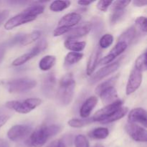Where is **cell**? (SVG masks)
<instances>
[{
    "label": "cell",
    "mask_w": 147,
    "mask_h": 147,
    "mask_svg": "<svg viewBox=\"0 0 147 147\" xmlns=\"http://www.w3.org/2000/svg\"><path fill=\"white\" fill-rule=\"evenodd\" d=\"M76 89V80L72 73L65 75L60 81L57 98L62 106H67L71 103Z\"/></svg>",
    "instance_id": "obj_1"
},
{
    "label": "cell",
    "mask_w": 147,
    "mask_h": 147,
    "mask_svg": "<svg viewBox=\"0 0 147 147\" xmlns=\"http://www.w3.org/2000/svg\"><path fill=\"white\" fill-rule=\"evenodd\" d=\"M61 127L58 125L41 126L35 129L30 137V143L34 147H42L47 142L49 138L53 137L60 132Z\"/></svg>",
    "instance_id": "obj_2"
},
{
    "label": "cell",
    "mask_w": 147,
    "mask_h": 147,
    "mask_svg": "<svg viewBox=\"0 0 147 147\" xmlns=\"http://www.w3.org/2000/svg\"><path fill=\"white\" fill-rule=\"evenodd\" d=\"M42 100L40 98H30L23 100H10L6 103L5 106L7 109L14 111L17 113L26 114L40 106Z\"/></svg>",
    "instance_id": "obj_3"
},
{
    "label": "cell",
    "mask_w": 147,
    "mask_h": 147,
    "mask_svg": "<svg viewBox=\"0 0 147 147\" xmlns=\"http://www.w3.org/2000/svg\"><path fill=\"white\" fill-rule=\"evenodd\" d=\"M37 86L36 80L29 78H22L7 82L6 84L7 90L11 93H25L32 90Z\"/></svg>",
    "instance_id": "obj_4"
},
{
    "label": "cell",
    "mask_w": 147,
    "mask_h": 147,
    "mask_svg": "<svg viewBox=\"0 0 147 147\" xmlns=\"http://www.w3.org/2000/svg\"><path fill=\"white\" fill-rule=\"evenodd\" d=\"M47 41H46V40L42 39V40H40V41L35 45V46H34L30 51H29L28 53H25V54L22 55V56H20V57L15 59V60L13 61L12 65L14 66H20L24 64V63H26L27 62H28L29 60L32 59L33 57H34L35 56L40 54L42 52H43L46 48H47Z\"/></svg>",
    "instance_id": "obj_5"
},
{
    "label": "cell",
    "mask_w": 147,
    "mask_h": 147,
    "mask_svg": "<svg viewBox=\"0 0 147 147\" xmlns=\"http://www.w3.org/2000/svg\"><path fill=\"white\" fill-rule=\"evenodd\" d=\"M122 105H123V102L119 99L114 103L107 105L95 113L94 116L92 117L93 121H98L100 123L103 121L106 120V119L110 117L113 113H114L118 109L122 107Z\"/></svg>",
    "instance_id": "obj_6"
},
{
    "label": "cell",
    "mask_w": 147,
    "mask_h": 147,
    "mask_svg": "<svg viewBox=\"0 0 147 147\" xmlns=\"http://www.w3.org/2000/svg\"><path fill=\"white\" fill-rule=\"evenodd\" d=\"M32 132V127L28 125H15L7 132V137L12 142H19L25 139Z\"/></svg>",
    "instance_id": "obj_7"
},
{
    "label": "cell",
    "mask_w": 147,
    "mask_h": 147,
    "mask_svg": "<svg viewBox=\"0 0 147 147\" xmlns=\"http://www.w3.org/2000/svg\"><path fill=\"white\" fill-rule=\"evenodd\" d=\"M142 73H143V72L141 71L140 70L136 69V67H134V69L131 72L127 82V85H126V95H130L134 93L140 87L142 82V78H143Z\"/></svg>",
    "instance_id": "obj_8"
},
{
    "label": "cell",
    "mask_w": 147,
    "mask_h": 147,
    "mask_svg": "<svg viewBox=\"0 0 147 147\" xmlns=\"http://www.w3.org/2000/svg\"><path fill=\"white\" fill-rule=\"evenodd\" d=\"M126 131L134 141L139 142H146L147 134L144 128L136 123H128L125 126Z\"/></svg>",
    "instance_id": "obj_9"
},
{
    "label": "cell",
    "mask_w": 147,
    "mask_h": 147,
    "mask_svg": "<svg viewBox=\"0 0 147 147\" xmlns=\"http://www.w3.org/2000/svg\"><path fill=\"white\" fill-rule=\"evenodd\" d=\"M36 17H32V16L30 15L29 14L23 11V12L21 14H17V15L9 19L4 24V28L7 30H12L15 27H19V26L34 21Z\"/></svg>",
    "instance_id": "obj_10"
},
{
    "label": "cell",
    "mask_w": 147,
    "mask_h": 147,
    "mask_svg": "<svg viewBox=\"0 0 147 147\" xmlns=\"http://www.w3.org/2000/svg\"><path fill=\"white\" fill-rule=\"evenodd\" d=\"M119 63L116 62V63H111V64L107 65L105 67H102L99 70H98L91 78H90L89 83L90 84H94V83H97V82L100 81V80H103L106 77H107L109 75L112 74L114 72L119 69Z\"/></svg>",
    "instance_id": "obj_11"
},
{
    "label": "cell",
    "mask_w": 147,
    "mask_h": 147,
    "mask_svg": "<svg viewBox=\"0 0 147 147\" xmlns=\"http://www.w3.org/2000/svg\"><path fill=\"white\" fill-rule=\"evenodd\" d=\"M129 45L126 43L125 42L121 41V40H118L117 43L116 45L114 46L113 49L111 50L110 53L103 57L101 60L100 61V63L101 65H109V63H111L114 59H116L118 56L120 55L121 54L123 53L125 50L127 49Z\"/></svg>",
    "instance_id": "obj_12"
},
{
    "label": "cell",
    "mask_w": 147,
    "mask_h": 147,
    "mask_svg": "<svg viewBox=\"0 0 147 147\" xmlns=\"http://www.w3.org/2000/svg\"><path fill=\"white\" fill-rule=\"evenodd\" d=\"M91 29V23H86L83 25L79 26L76 28H72L67 34H65V40H76V39L80 38L88 34Z\"/></svg>",
    "instance_id": "obj_13"
},
{
    "label": "cell",
    "mask_w": 147,
    "mask_h": 147,
    "mask_svg": "<svg viewBox=\"0 0 147 147\" xmlns=\"http://www.w3.org/2000/svg\"><path fill=\"white\" fill-rule=\"evenodd\" d=\"M128 119H129V123H138L142 124L145 128L146 127V112L142 108H136V109H134L133 110L131 111Z\"/></svg>",
    "instance_id": "obj_14"
},
{
    "label": "cell",
    "mask_w": 147,
    "mask_h": 147,
    "mask_svg": "<svg viewBox=\"0 0 147 147\" xmlns=\"http://www.w3.org/2000/svg\"><path fill=\"white\" fill-rule=\"evenodd\" d=\"M81 15L78 12H71L63 16L58 22V27L72 29L81 20Z\"/></svg>",
    "instance_id": "obj_15"
},
{
    "label": "cell",
    "mask_w": 147,
    "mask_h": 147,
    "mask_svg": "<svg viewBox=\"0 0 147 147\" xmlns=\"http://www.w3.org/2000/svg\"><path fill=\"white\" fill-rule=\"evenodd\" d=\"M56 84V78L54 73H49L45 76L42 83V90L45 96L50 97L54 93L55 86Z\"/></svg>",
    "instance_id": "obj_16"
},
{
    "label": "cell",
    "mask_w": 147,
    "mask_h": 147,
    "mask_svg": "<svg viewBox=\"0 0 147 147\" xmlns=\"http://www.w3.org/2000/svg\"><path fill=\"white\" fill-rule=\"evenodd\" d=\"M100 57H101V50H100V47H96L94 50L92 52L87 63L86 73L88 76H91L93 73L95 69L99 63Z\"/></svg>",
    "instance_id": "obj_17"
},
{
    "label": "cell",
    "mask_w": 147,
    "mask_h": 147,
    "mask_svg": "<svg viewBox=\"0 0 147 147\" xmlns=\"http://www.w3.org/2000/svg\"><path fill=\"white\" fill-rule=\"evenodd\" d=\"M98 103V98L96 96H90L86 99L80 109V115L83 119H87L91 113Z\"/></svg>",
    "instance_id": "obj_18"
},
{
    "label": "cell",
    "mask_w": 147,
    "mask_h": 147,
    "mask_svg": "<svg viewBox=\"0 0 147 147\" xmlns=\"http://www.w3.org/2000/svg\"><path fill=\"white\" fill-rule=\"evenodd\" d=\"M99 96L101 98L103 104H105L106 106L114 103L116 100H119L117 91H116V89L114 87L110 88L106 90Z\"/></svg>",
    "instance_id": "obj_19"
},
{
    "label": "cell",
    "mask_w": 147,
    "mask_h": 147,
    "mask_svg": "<svg viewBox=\"0 0 147 147\" xmlns=\"http://www.w3.org/2000/svg\"><path fill=\"white\" fill-rule=\"evenodd\" d=\"M64 45L67 50H71L72 52L79 53L84 50L86 46V42L84 41L78 42L73 40H65Z\"/></svg>",
    "instance_id": "obj_20"
},
{
    "label": "cell",
    "mask_w": 147,
    "mask_h": 147,
    "mask_svg": "<svg viewBox=\"0 0 147 147\" xmlns=\"http://www.w3.org/2000/svg\"><path fill=\"white\" fill-rule=\"evenodd\" d=\"M118 79H119V76H113V77L111 78L108 79V80H105L104 82H103V83H101L100 84H99L98 86L96 87V88L95 89V92H96V94L100 96V95L106 90L110 88L114 87L116 82H117Z\"/></svg>",
    "instance_id": "obj_21"
},
{
    "label": "cell",
    "mask_w": 147,
    "mask_h": 147,
    "mask_svg": "<svg viewBox=\"0 0 147 147\" xmlns=\"http://www.w3.org/2000/svg\"><path fill=\"white\" fill-rule=\"evenodd\" d=\"M55 63L56 57L53 55H46L40 60L39 63V67L42 71H47L55 65Z\"/></svg>",
    "instance_id": "obj_22"
},
{
    "label": "cell",
    "mask_w": 147,
    "mask_h": 147,
    "mask_svg": "<svg viewBox=\"0 0 147 147\" xmlns=\"http://www.w3.org/2000/svg\"><path fill=\"white\" fill-rule=\"evenodd\" d=\"M129 111V109L127 107H121L120 109H118L114 113L111 115L110 117H109L108 119H106V120L103 121L102 122H100L103 124H108V123H111L112 122H114L116 121L119 120V119H122L123 117H124L126 115V113Z\"/></svg>",
    "instance_id": "obj_23"
},
{
    "label": "cell",
    "mask_w": 147,
    "mask_h": 147,
    "mask_svg": "<svg viewBox=\"0 0 147 147\" xmlns=\"http://www.w3.org/2000/svg\"><path fill=\"white\" fill-rule=\"evenodd\" d=\"M83 57V54L81 53H76V52H70L65 57V65L67 67L73 65L78 63Z\"/></svg>",
    "instance_id": "obj_24"
},
{
    "label": "cell",
    "mask_w": 147,
    "mask_h": 147,
    "mask_svg": "<svg viewBox=\"0 0 147 147\" xmlns=\"http://www.w3.org/2000/svg\"><path fill=\"white\" fill-rule=\"evenodd\" d=\"M109 131L107 128L99 127L93 129L89 133V136L93 139H105L109 136Z\"/></svg>",
    "instance_id": "obj_25"
},
{
    "label": "cell",
    "mask_w": 147,
    "mask_h": 147,
    "mask_svg": "<svg viewBox=\"0 0 147 147\" xmlns=\"http://www.w3.org/2000/svg\"><path fill=\"white\" fill-rule=\"evenodd\" d=\"M40 36H41V32L38 31V30H35V31L32 32L30 34H24L20 45H27L34 42L35 40H39Z\"/></svg>",
    "instance_id": "obj_26"
},
{
    "label": "cell",
    "mask_w": 147,
    "mask_h": 147,
    "mask_svg": "<svg viewBox=\"0 0 147 147\" xmlns=\"http://www.w3.org/2000/svg\"><path fill=\"white\" fill-rule=\"evenodd\" d=\"M70 5V1H63V0H57L54 1L50 4V9L53 11L59 12L63 11L65 9L68 8Z\"/></svg>",
    "instance_id": "obj_27"
},
{
    "label": "cell",
    "mask_w": 147,
    "mask_h": 147,
    "mask_svg": "<svg viewBox=\"0 0 147 147\" xmlns=\"http://www.w3.org/2000/svg\"><path fill=\"white\" fill-rule=\"evenodd\" d=\"M135 34H136V29L134 26H131V27L128 28L124 32L122 33L118 40L125 42L128 45H129L134 38Z\"/></svg>",
    "instance_id": "obj_28"
},
{
    "label": "cell",
    "mask_w": 147,
    "mask_h": 147,
    "mask_svg": "<svg viewBox=\"0 0 147 147\" xmlns=\"http://www.w3.org/2000/svg\"><path fill=\"white\" fill-rule=\"evenodd\" d=\"M93 120L92 118L90 119H70L68 121V125L70 127L73 128H82L85 126L90 124L93 123Z\"/></svg>",
    "instance_id": "obj_29"
},
{
    "label": "cell",
    "mask_w": 147,
    "mask_h": 147,
    "mask_svg": "<svg viewBox=\"0 0 147 147\" xmlns=\"http://www.w3.org/2000/svg\"><path fill=\"white\" fill-rule=\"evenodd\" d=\"M44 10L45 7L43 5H42V4H34V5H32L30 7H27V9L24 10V11L29 14L30 15L37 18V16L42 14Z\"/></svg>",
    "instance_id": "obj_30"
},
{
    "label": "cell",
    "mask_w": 147,
    "mask_h": 147,
    "mask_svg": "<svg viewBox=\"0 0 147 147\" xmlns=\"http://www.w3.org/2000/svg\"><path fill=\"white\" fill-rule=\"evenodd\" d=\"M136 69H139L142 72L146 71L147 68V61H146V53L144 52L142 53L135 62V66Z\"/></svg>",
    "instance_id": "obj_31"
},
{
    "label": "cell",
    "mask_w": 147,
    "mask_h": 147,
    "mask_svg": "<svg viewBox=\"0 0 147 147\" xmlns=\"http://www.w3.org/2000/svg\"><path fill=\"white\" fill-rule=\"evenodd\" d=\"M113 42V37L111 34H103L99 40V47L100 49H106L110 47Z\"/></svg>",
    "instance_id": "obj_32"
},
{
    "label": "cell",
    "mask_w": 147,
    "mask_h": 147,
    "mask_svg": "<svg viewBox=\"0 0 147 147\" xmlns=\"http://www.w3.org/2000/svg\"><path fill=\"white\" fill-rule=\"evenodd\" d=\"M126 11L123 10H111V14L110 17L111 24H115L119 22L125 15Z\"/></svg>",
    "instance_id": "obj_33"
},
{
    "label": "cell",
    "mask_w": 147,
    "mask_h": 147,
    "mask_svg": "<svg viewBox=\"0 0 147 147\" xmlns=\"http://www.w3.org/2000/svg\"><path fill=\"white\" fill-rule=\"evenodd\" d=\"M131 3L130 0H120V1H114L111 7V10H123L126 8L128 5Z\"/></svg>",
    "instance_id": "obj_34"
},
{
    "label": "cell",
    "mask_w": 147,
    "mask_h": 147,
    "mask_svg": "<svg viewBox=\"0 0 147 147\" xmlns=\"http://www.w3.org/2000/svg\"><path fill=\"white\" fill-rule=\"evenodd\" d=\"M76 147H89L88 140L83 135H78L75 139Z\"/></svg>",
    "instance_id": "obj_35"
},
{
    "label": "cell",
    "mask_w": 147,
    "mask_h": 147,
    "mask_svg": "<svg viewBox=\"0 0 147 147\" xmlns=\"http://www.w3.org/2000/svg\"><path fill=\"white\" fill-rule=\"evenodd\" d=\"M136 25L139 27L143 32L146 33L147 31L146 26V18L145 17H139L135 21Z\"/></svg>",
    "instance_id": "obj_36"
},
{
    "label": "cell",
    "mask_w": 147,
    "mask_h": 147,
    "mask_svg": "<svg viewBox=\"0 0 147 147\" xmlns=\"http://www.w3.org/2000/svg\"><path fill=\"white\" fill-rule=\"evenodd\" d=\"M113 1H104V0H100L98 2L97 4V8L100 11H106L108 9L109 7L112 4Z\"/></svg>",
    "instance_id": "obj_37"
},
{
    "label": "cell",
    "mask_w": 147,
    "mask_h": 147,
    "mask_svg": "<svg viewBox=\"0 0 147 147\" xmlns=\"http://www.w3.org/2000/svg\"><path fill=\"white\" fill-rule=\"evenodd\" d=\"M71 29L66 28V27H57L55 30H54L53 32V36L54 37H58V36L63 35V34H65L68 32Z\"/></svg>",
    "instance_id": "obj_38"
},
{
    "label": "cell",
    "mask_w": 147,
    "mask_h": 147,
    "mask_svg": "<svg viewBox=\"0 0 147 147\" xmlns=\"http://www.w3.org/2000/svg\"><path fill=\"white\" fill-rule=\"evenodd\" d=\"M46 147H67V146H66L65 143L63 140L57 139V140L53 141V142H52L51 143L49 144Z\"/></svg>",
    "instance_id": "obj_39"
},
{
    "label": "cell",
    "mask_w": 147,
    "mask_h": 147,
    "mask_svg": "<svg viewBox=\"0 0 147 147\" xmlns=\"http://www.w3.org/2000/svg\"><path fill=\"white\" fill-rule=\"evenodd\" d=\"M9 14V11L7 9L1 10L0 11V26L2 24V23L5 21L6 19L8 17Z\"/></svg>",
    "instance_id": "obj_40"
},
{
    "label": "cell",
    "mask_w": 147,
    "mask_h": 147,
    "mask_svg": "<svg viewBox=\"0 0 147 147\" xmlns=\"http://www.w3.org/2000/svg\"><path fill=\"white\" fill-rule=\"evenodd\" d=\"M133 4L136 7H144L147 4L146 0H135L133 1Z\"/></svg>",
    "instance_id": "obj_41"
},
{
    "label": "cell",
    "mask_w": 147,
    "mask_h": 147,
    "mask_svg": "<svg viewBox=\"0 0 147 147\" xmlns=\"http://www.w3.org/2000/svg\"><path fill=\"white\" fill-rule=\"evenodd\" d=\"M9 119V116H6V115H2L0 116V129L7 122V121Z\"/></svg>",
    "instance_id": "obj_42"
},
{
    "label": "cell",
    "mask_w": 147,
    "mask_h": 147,
    "mask_svg": "<svg viewBox=\"0 0 147 147\" xmlns=\"http://www.w3.org/2000/svg\"><path fill=\"white\" fill-rule=\"evenodd\" d=\"M6 51V45H0V63L4 58V54Z\"/></svg>",
    "instance_id": "obj_43"
},
{
    "label": "cell",
    "mask_w": 147,
    "mask_h": 147,
    "mask_svg": "<svg viewBox=\"0 0 147 147\" xmlns=\"http://www.w3.org/2000/svg\"><path fill=\"white\" fill-rule=\"evenodd\" d=\"M16 147H32L31 143H30V139H27V141H24V142L21 144H19Z\"/></svg>",
    "instance_id": "obj_44"
},
{
    "label": "cell",
    "mask_w": 147,
    "mask_h": 147,
    "mask_svg": "<svg viewBox=\"0 0 147 147\" xmlns=\"http://www.w3.org/2000/svg\"><path fill=\"white\" fill-rule=\"evenodd\" d=\"M93 2V1H83V0H82V1H78V4H80V5L81 6H88L89 5V4H92Z\"/></svg>",
    "instance_id": "obj_45"
},
{
    "label": "cell",
    "mask_w": 147,
    "mask_h": 147,
    "mask_svg": "<svg viewBox=\"0 0 147 147\" xmlns=\"http://www.w3.org/2000/svg\"><path fill=\"white\" fill-rule=\"evenodd\" d=\"M0 147H9L8 142L6 140L0 139Z\"/></svg>",
    "instance_id": "obj_46"
},
{
    "label": "cell",
    "mask_w": 147,
    "mask_h": 147,
    "mask_svg": "<svg viewBox=\"0 0 147 147\" xmlns=\"http://www.w3.org/2000/svg\"><path fill=\"white\" fill-rule=\"evenodd\" d=\"M94 147H104V146L101 144H98V145H96V146H95Z\"/></svg>",
    "instance_id": "obj_47"
}]
</instances>
